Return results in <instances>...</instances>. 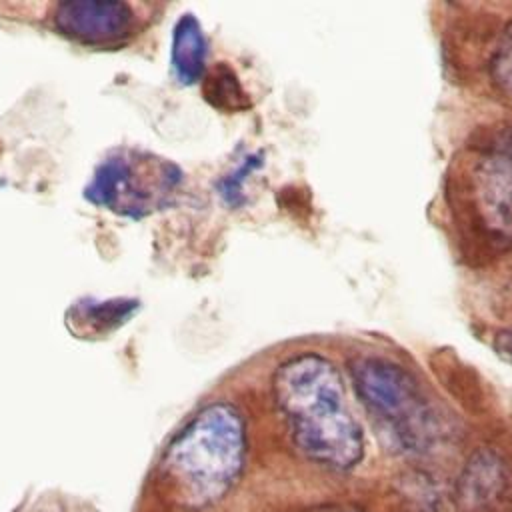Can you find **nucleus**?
<instances>
[{
	"label": "nucleus",
	"mask_w": 512,
	"mask_h": 512,
	"mask_svg": "<svg viewBox=\"0 0 512 512\" xmlns=\"http://www.w3.org/2000/svg\"><path fill=\"white\" fill-rule=\"evenodd\" d=\"M172 68L182 84H194L204 74L206 38L194 14H184L172 32Z\"/></svg>",
	"instance_id": "obj_6"
},
{
	"label": "nucleus",
	"mask_w": 512,
	"mask_h": 512,
	"mask_svg": "<svg viewBox=\"0 0 512 512\" xmlns=\"http://www.w3.org/2000/svg\"><path fill=\"white\" fill-rule=\"evenodd\" d=\"M494 348L498 350V354L502 358H506L508 362H512V330H504L498 332L494 338Z\"/></svg>",
	"instance_id": "obj_13"
},
{
	"label": "nucleus",
	"mask_w": 512,
	"mask_h": 512,
	"mask_svg": "<svg viewBox=\"0 0 512 512\" xmlns=\"http://www.w3.org/2000/svg\"><path fill=\"white\" fill-rule=\"evenodd\" d=\"M206 98L212 100L214 106L226 108V110H242L248 106L246 92L242 90L232 70L226 66H220L218 70H214V74H210L208 86H206Z\"/></svg>",
	"instance_id": "obj_9"
},
{
	"label": "nucleus",
	"mask_w": 512,
	"mask_h": 512,
	"mask_svg": "<svg viewBox=\"0 0 512 512\" xmlns=\"http://www.w3.org/2000/svg\"><path fill=\"white\" fill-rule=\"evenodd\" d=\"M256 166H260L258 156H250V158H246V162H244L234 174H230V178H226V180L222 182V196H224L228 202H234V200L240 196V190H242V184H244L246 174H250Z\"/></svg>",
	"instance_id": "obj_11"
},
{
	"label": "nucleus",
	"mask_w": 512,
	"mask_h": 512,
	"mask_svg": "<svg viewBox=\"0 0 512 512\" xmlns=\"http://www.w3.org/2000/svg\"><path fill=\"white\" fill-rule=\"evenodd\" d=\"M504 164L494 166L488 172L486 198L490 210L500 218L504 226H512V160L500 158Z\"/></svg>",
	"instance_id": "obj_8"
},
{
	"label": "nucleus",
	"mask_w": 512,
	"mask_h": 512,
	"mask_svg": "<svg viewBox=\"0 0 512 512\" xmlns=\"http://www.w3.org/2000/svg\"><path fill=\"white\" fill-rule=\"evenodd\" d=\"M350 374L364 406L406 446H422L432 436V408L402 366L382 358H358L350 364Z\"/></svg>",
	"instance_id": "obj_4"
},
{
	"label": "nucleus",
	"mask_w": 512,
	"mask_h": 512,
	"mask_svg": "<svg viewBox=\"0 0 512 512\" xmlns=\"http://www.w3.org/2000/svg\"><path fill=\"white\" fill-rule=\"evenodd\" d=\"M56 28L84 44H114L124 40L134 26V12L124 2L74 0L54 10Z\"/></svg>",
	"instance_id": "obj_5"
},
{
	"label": "nucleus",
	"mask_w": 512,
	"mask_h": 512,
	"mask_svg": "<svg viewBox=\"0 0 512 512\" xmlns=\"http://www.w3.org/2000/svg\"><path fill=\"white\" fill-rule=\"evenodd\" d=\"M272 388L290 436L306 458L340 470L362 458V428L330 360L312 352L294 356L278 366Z\"/></svg>",
	"instance_id": "obj_1"
},
{
	"label": "nucleus",
	"mask_w": 512,
	"mask_h": 512,
	"mask_svg": "<svg viewBox=\"0 0 512 512\" xmlns=\"http://www.w3.org/2000/svg\"><path fill=\"white\" fill-rule=\"evenodd\" d=\"M180 180L172 162L136 148H120L100 162L84 194L94 206L140 218L166 206Z\"/></svg>",
	"instance_id": "obj_3"
},
{
	"label": "nucleus",
	"mask_w": 512,
	"mask_h": 512,
	"mask_svg": "<svg viewBox=\"0 0 512 512\" xmlns=\"http://www.w3.org/2000/svg\"><path fill=\"white\" fill-rule=\"evenodd\" d=\"M490 150H492L494 154H498L500 158H510V160H512V126L504 128L502 132H498V134L492 138Z\"/></svg>",
	"instance_id": "obj_12"
},
{
	"label": "nucleus",
	"mask_w": 512,
	"mask_h": 512,
	"mask_svg": "<svg viewBox=\"0 0 512 512\" xmlns=\"http://www.w3.org/2000/svg\"><path fill=\"white\" fill-rule=\"evenodd\" d=\"M494 80L512 94V24L506 28L492 60Z\"/></svg>",
	"instance_id": "obj_10"
},
{
	"label": "nucleus",
	"mask_w": 512,
	"mask_h": 512,
	"mask_svg": "<svg viewBox=\"0 0 512 512\" xmlns=\"http://www.w3.org/2000/svg\"><path fill=\"white\" fill-rule=\"evenodd\" d=\"M244 458V420L234 406L218 402L202 408L172 438L162 458V474L180 504L204 508L234 486Z\"/></svg>",
	"instance_id": "obj_2"
},
{
	"label": "nucleus",
	"mask_w": 512,
	"mask_h": 512,
	"mask_svg": "<svg viewBox=\"0 0 512 512\" xmlns=\"http://www.w3.org/2000/svg\"><path fill=\"white\" fill-rule=\"evenodd\" d=\"M136 300H82L68 312V324L76 334H106L116 330L136 312Z\"/></svg>",
	"instance_id": "obj_7"
}]
</instances>
